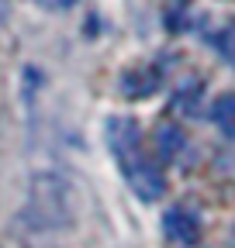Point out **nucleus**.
Returning a JSON list of instances; mask_svg holds the SVG:
<instances>
[{
    "label": "nucleus",
    "mask_w": 235,
    "mask_h": 248,
    "mask_svg": "<svg viewBox=\"0 0 235 248\" xmlns=\"http://www.w3.org/2000/svg\"><path fill=\"white\" fill-rule=\"evenodd\" d=\"M80 214L76 186L63 172H35L28 179V203H24V221L32 231H59L73 228Z\"/></svg>",
    "instance_id": "f257e3e1"
},
{
    "label": "nucleus",
    "mask_w": 235,
    "mask_h": 248,
    "mask_svg": "<svg viewBox=\"0 0 235 248\" xmlns=\"http://www.w3.org/2000/svg\"><path fill=\"white\" fill-rule=\"evenodd\" d=\"M104 135H107V148L114 152V159L142 145V131H138V124L132 117H111L104 124Z\"/></svg>",
    "instance_id": "7ed1b4c3"
},
{
    "label": "nucleus",
    "mask_w": 235,
    "mask_h": 248,
    "mask_svg": "<svg viewBox=\"0 0 235 248\" xmlns=\"http://www.w3.org/2000/svg\"><path fill=\"white\" fill-rule=\"evenodd\" d=\"M159 86V73L156 69H132L121 76V90H125V97L138 100V97H149V93Z\"/></svg>",
    "instance_id": "39448f33"
},
{
    "label": "nucleus",
    "mask_w": 235,
    "mask_h": 248,
    "mask_svg": "<svg viewBox=\"0 0 235 248\" xmlns=\"http://www.w3.org/2000/svg\"><path fill=\"white\" fill-rule=\"evenodd\" d=\"M163 224H166V234H169L173 241H180V245H190V241L201 238V221H197V217H194L187 207H173V210H166Z\"/></svg>",
    "instance_id": "20e7f679"
},
{
    "label": "nucleus",
    "mask_w": 235,
    "mask_h": 248,
    "mask_svg": "<svg viewBox=\"0 0 235 248\" xmlns=\"http://www.w3.org/2000/svg\"><path fill=\"white\" fill-rule=\"evenodd\" d=\"M156 148H159V159L173 162L184 148V131L176 128V124H159L156 128Z\"/></svg>",
    "instance_id": "0eeeda50"
},
{
    "label": "nucleus",
    "mask_w": 235,
    "mask_h": 248,
    "mask_svg": "<svg viewBox=\"0 0 235 248\" xmlns=\"http://www.w3.org/2000/svg\"><path fill=\"white\" fill-rule=\"evenodd\" d=\"M35 4H42V7H66L69 0H35Z\"/></svg>",
    "instance_id": "1a4fd4ad"
},
{
    "label": "nucleus",
    "mask_w": 235,
    "mask_h": 248,
    "mask_svg": "<svg viewBox=\"0 0 235 248\" xmlns=\"http://www.w3.org/2000/svg\"><path fill=\"white\" fill-rule=\"evenodd\" d=\"M218 52H221V59L228 62V66L235 69V21L221 31V38H218Z\"/></svg>",
    "instance_id": "6e6552de"
},
{
    "label": "nucleus",
    "mask_w": 235,
    "mask_h": 248,
    "mask_svg": "<svg viewBox=\"0 0 235 248\" xmlns=\"http://www.w3.org/2000/svg\"><path fill=\"white\" fill-rule=\"evenodd\" d=\"M211 121L218 124V131L225 138H235V93H221L211 104Z\"/></svg>",
    "instance_id": "423d86ee"
},
{
    "label": "nucleus",
    "mask_w": 235,
    "mask_h": 248,
    "mask_svg": "<svg viewBox=\"0 0 235 248\" xmlns=\"http://www.w3.org/2000/svg\"><path fill=\"white\" fill-rule=\"evenodd\" d=\"M118 166H121V176H125V183L132 186V193L138 200L152 203V200H159L166 193V179L156 169V162L142 152V145L132 148V152H125V155H118Z\"/></svg>",
    "instance_id": "f03ea898"
}]
</instances>
